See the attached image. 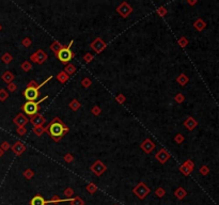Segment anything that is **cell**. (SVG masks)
I'll return each instance as SVG.
<instances>
[{"label": "cell", "mask_w": 219, "mask_h": 205, "mask_svg": "<svg viewBox=\"0 0 219 205\" xmlns=\"http://www.w3.org/2000/svg\"><path fill=\"white\" fill-rule=\"evenodd\" d=\"M46 131L50 134L55 141H59L63 135L69 131V127L63 124V122L59 118H55L46 127Z\"/></svg>", "instance_id": "cell-1"}, {"label": "cell", "mask_w": 219, "mask_h": 205, "mask_svg": "<svg viewBox=\"0 0 219 205\" xmlns=\"http://www.w3.org/2000/svg\"><path fill=\"white\" fill-rule=\"evenodd\" d=\"M72 44H73V41H71L67 46H64L62 49H60L59 51L56 53L57 58H58L62 63L69 62V61H71L72 58H74V53L71 51V46H72Z\"/></svg>", "instance_id": "cell-2"}, {"label": "cell", "mask_w": 219, "mask_h": 205, "mask_svg": "<svg viewBox=\"0 0 219 205\" xmlns=\"http://www.w3.org/2000/svg\"><path fill=\"white\" fill-rule=\"evenodd\" d=\"M133 192L138 197V199L143 200L144 198L150 193V188L147 187V184H144L143 182H140V183L134 188Z\"/></svg>", "instance_id": "cell-3"}, {"label": "cell", "mask_w": 219, "mask_h": 205, "mask_svg": "<svg viewBox=\"0 0 219 205\" xmlns=\"http://www.w3.org/2000/svg\"><path fill=\"white\" fill-rule=\"evenodd\" d=\"M117 12L119 13L123 18H126V17H128L129 14L133 12V8H131L127 2L123 1V2H121V4L117 8Z\"/></svg>", "instance_id": "cell-4"}, {"label": "cell", "mask_w": 219, "mask_h": 205, "mask_svg": "<svg viewBox=\"0 0 219 205\" xmlns=\"http://www.w3.org/2000/svg\"><path fill=\"white\" fill-rule=\"evenodd\" d=\"M22 110L28 115L32 117L39 111V105L35 102H27L25 105L22 106Z\"/></svg>", "instance_id": "cell-5"}, {"label": "cell", "mask_w": 219, "mask_h": 205, "mask_svg": "<svg viewBox=\"0 0 219 205\" xmlns=\"http://www.w3.org/2000/svg\"><path fill=\"white\" fill-rule=\"evenodd\" d=\"M91 46V48L95 51L96 53H102L105 48H106V46H107V44L104 42L100 37H96L95 40L92 42V44L90 45Z\"/></svg>", "instance_id": "cell-6"}, {"label": "cell", "mask_w": 219, "mask_h": 205, "mask_svg": "<svg viewBox=\"0 0 219 205\" xmlns=\"http://www.w3.org/2000/svg\"><path fill=\"white\" fill-rule=\"evenodd\" d=\"M91 171H92L96 176H100V175L106 171V166L104 165L103 161L96 160L93 165L91 166Z\"/></svg>", "instance_id": "cell-7"}, {"label": "cell", "mask_w": 219, "mask_h": 205, "mask_svg": "<svg viewBox=\"0 0 219 205\" xmlns=\"http://www.w3.org/2000/svg\"><path fill=\"white\" fill-rule=\"evenodd\" d=\"M24 95L25 97L28 100V102H34L39 96V90H36V88L33 89V88H27L24 92Z\"/></svg>", "instance_id": "cell-8"}, {"label": "cell", "mask_w": 219, "mask_h": 205, "mask_svg": "<svg viewBox=\"0 0 219 205\" xmlns=\"http://www.w3.org/2000/svg\"><path fill=\"white\" fill-rule=\"evenodd\" d=\"M155 158H156L160 164H166L170 158V154L167 152L165 149H161L155 154Z\"/></svg>", "instance_id": "cell-9"}, {"label": "cell", "mask_w": 219, "mask_h": 205, "mask_svg": "<svg viewBox=\"0 0 219 205\" xmlns=\"http://www.w3.org/2000/svg\"><path fill=\"white\" fill-rule=\"evenodd\" d=\"M30 122L33 124V126H43V124L46 122V119L40 113H35L34 115L30 117Z\"/></svg>", "instance_id": "cell-10"}, {"label": "cell", "mask_w": 219, "mask_h": 205, "mask_svg": "<svg viewBox=\"0 0 219 205\" xmlns=\"http://www.w3.org/2000/svg\"><path fill=\"white\" fill-rule=\"evenodd\" d=\"M155 143L152 141L151 139H145L143 142L141 143V149L143 150L147 154H150L154 149H155Z\"/></svg>", "instance_id": "cell-11"}, {"label": "cell", "mask_w": 219, "mask_h": 205, "mask_svg": "<svg viewBox=\"0 0 219 205\" xmlns=\"http://www.w3.org/2000/svg\"><path fill=\"white\" fill-rule=\"evenodd\" d=\"M29 122L28 118L24 115V113H18L14 119V123H15L18 127H25V125Z\"/></svg>", "instance_id": "cell-12"}, {"label": "cell", "mask_w": 219, "mask_h": 205, "mask_svg": "<svg viewBox=\"0 0 219 205\" xmlns=\"http://www.w3.org/2000/svg\"><path fill=\"white\" fill-rule=\"evenodd\" d=\"M12 151L16 155H18V156L22 155V153L26 151V145L22 142H20V141H17V142H15L12 145Z\"/></svg>", "instance_id": "cell-13"}, {"label": "cell", "mask_w": 219, "mask_h": 205, "mask_svg": "<svg viewBox=\"0 0 219 205\" xmlns=\"http://www.w3.org/2000/svg\"><path fill=\"white\" fill-rule=\"evenodd\" d=\"M197 125H198L197 120H194L192 117H188L186 119V121L184 122V126L187 128L188 131H194V128L197 127Z\"/></svg>", "instance_id": "cell-14"}, {"label": "cell", "mask_w": 219, "mask_h": 205, "mask_svg": "<svg viewBox=\"0 0 219 205\" xmlns=\"http://www.w3.org/2000/svg\"><path fill=\"white\" fill-rule=\"evenodd\" d=\"M30 205H46V200L44 199L43 197L40 194H36L33 197L30 201Z\"/></svg>", "instance_id": "cell-15"}, {"label": "cell", "mask_w": 219, "mask_h": 205, "mask_svg": "<svg viewBox=\"0 0 219 205\" xmlns=\"http://www.w3.org/2000/svg\"><path fill=\"white\" fill-rule=\"evenodd\" d=\"M34 53H35V56H36V59H38L39 64H43V63L47 60V55L44 53L42 49H39L38 51Z\"/></svg>", "instance_id": "cell-16"}, {"label": "cell", "mask_w": 219, "mask_h": 205, "mask_svg": "<svg viewBox=\"0 0 219 205\" xmlns=\"http://www.w3.org/2000/svg\"><path fill=\"white\" fill-rule=\"evenodd\" d=\"M174 196L176 197L178 200H183L185 197L187 196V191H186L183 187H178V189L174 191Z\"/></svg>", "instance_id": "cell-17"}, {"label": "cell", "mask_w": 219, "mask_h": 205, "mask_svg": "<svg viewBox=\"0 0 219 205\" xmlns=\"http://www.w3.org/2000/svg\"><path fill=\"white\" fill-rule=\"evenodd\" d=\"M194 27L197 29L198 31H202V30H203V29L206 27V24H205V22H204L203 19L198 18L197 20L194 22Z\"/></svg>", "instance_id": "cell-18"}, {"label": "cell", "mask_w": 219, "mask_h": 205, "mask_svg": "<svg viewBox=\"0 0 219 205\" xmlns=\"http://www.w3.org/2000/svg\"><path fill=\"white\" fill-rule=\"evenodd\" d=\"M69 75L66 74V73H65L64 71L60 72L59 74L57 75V79H58V80H59L60 82H61V84H65L66 81L69 80Z\"/></svg>", "instance_id": "cell-19"}, {"label": "cell", "mask_w": 219, "mask_h": 205, "mask_svg": "<svg viewBox=\"0 0 219 205\" xmlns=\"http://www.w3.org/2000/svg\"><path fill=\"white\" fill-rule=\"evenodd\" d=\"M2 79H3V81H6V84H11L13 81V79H14V75H13L11 72L6 71V73L2 75Z\"/></svg>", "instance_id": "cell-20"}, {"label": "cell", "mask_w": 219, "mask_h": 205, "mask_svg": "<svg viewBox=\"0 0 219 205\" xmlns=\"http://www.w3.org/2000/svg\"><path fill=\"white\" fill-rule=\"evenodd\" d=\"M176 81H178V84H181V86H186V84L189 81V78H188L185 74H181L178 78H176Z\"/></svg>", "instance_id": "cell-21"}, {"label": "cell", "mask_w": 219, "mask_h": 205, "mask_svg": "<svg viewBox=\"0 0 219 205\" xmlns=\"http://www.w3.org/2000/svg\"><path fill=\"white\" fill-rule=\"evenodd\" d=\"M63 47H64V45H62V44L59 43V42H53V43L50 45V49L53 50L55 53H57L60 49H62Z\"/></svg>", "instance_id": "cell-22"}, {"label": "cell", "mask_w": 219, "mask_h": 205, "mask_svg": "<svg viewBox=\"0 0 219 205\" xmlns=\"http://www.w3.org/2000/svg\"><path fill=\"white\" fill-rule=\"evenodd\" d=\"M71 205H85L84 200L80 198V197H75V198H72V200L69 201Z\"/></svg>", "instance_id": "cell-23"}, {"label": "cell", "mask_w": 219, "mask_h": 205, "mask_svg": "<svg viewBox=\"0 0 219 205\" xmlns=\"http://www.w3.org/2000/svg\"><path fill=\"white\" fill-rule=\"evenodd\" d=\"M86 189H87V191L89 193L93 194L94 192H96V191H97V186L94 183H90V184H88V185H87Z\"/></svg>", "instance_id": "cell-24"}, {"label": "cell", "mask_w": 219, "mask_h": 205, "mask_svg": "<svg viewBox=\"0 0 219 205\" xmlns=\"http://www.w3.org/2000/svg\"><path fill=\"white\" fill-rule=\"evenodd\" d=\"M64 72H65L67 75H73L74 73L76 72V67L74 64H67V65L65 66V68H64Z\"/></svg>", "instance_id": "cell-25"}, {"label": "cell", "mask_w": 219, "mask_h": 205, "mask_svg": "<svg viewBox=\"0 0 219 205\" xmlns=\"http://www.w3.org/2000/svg\"><path fill=\"white\" fill-rule=\"evenodd\" d=\"M69 108L72 109L73 111H77L80 108V102L77 100H73L72 102H69Z\"/></svg>", "instance_id": "cell-26"}, {"label": "cell", "mask_w": 219, "mask_h": 205, "mask_svg": "<svg viewBox=\"0 0 219 205\" xmlns=\"http://www.w3.org/2000/svg\"><path fill=\"white\" fill-rule=\"evenodd\" d=\"M45 131H46V128L43 127V126H34V128H33V133L36 136H42Z\"/></svg>", "instance_id": "cell-27"}, {"label": "cell", "mask_w": 219, "mask_h": 205, "mask_svg": "<svg viewBox=\"0 0 219 205\" xmlns=\"http://www.w3.org/2000/svg\"><path fill=\"white\" fill-rule=\"evenodd\" d=\"M155 194H156V197H158V198H163V197H165V194H166V190L164 189L163 187H158V188L155 190Z\"/></svg>", "instance_id": "cell-28"}, {"label": "cell", "mask_w": 219, "mask_h": 205, "mask_svg": "<svg viewBox=\"0 0 219 205\" xmlns=\"http://www.w3.org/2000/svg\"><path fill=\"white\" fill-rule=\"evenodd\" d=\"M1 59H2V61H3L4 63H6V64H9V63L13 60V58H12V56H11V55H10L9 53H4V55L2 56V58H1Z\"/></svg>", "instance_id": "cell-29"}, {"label": "cell", "mask_w": 219, "mask_h": 205, "mask_svg": "<svg viewBox=\"0 0 219 205\" xmlns=\"http://www.w3.org/2000/svg\"><path fill=\"white\" fill-rule=\"evenodd\" d=\"M180 171H181V172L184 174V175H189V174L192 172L190 169L188 168V167H186L185 165H182L181 167H180Z\"/></svg>", "instance_id": "cell-30"}, {"label": "cell", "mask_w": 219, "mask_h": 205, "mask_svg": "<svg viewBox=\"0 0 219 205\" xmlns=\"http://www.w3.org/2000/svg\"><path fill=\"white\" fill-rule=\"evenodd\" d=\"M33 175H34V172H33L31 169H27V170L24 171V176H25L27 180H30V178H32V177H33Z\"/></svg>", "instance_id": "cell-31"}, {"label": "cell", "mask_w": 219, "mask_h": 205, "mask_svg": "<svg viewBox=\"0 0 219 205\" xmlns=\"http://www.w3.org/2000/svg\"><path fill=\"white\" fill-rule=\"evenodd\" d=\"M22 71H24V72H29L32 68L31 63L28 62V61H25V62L22 64Z\"/></svg>", "instance_id": "cell-32"}, {"label": "cell", "mask_w": 219, "mask_h": 205, "mask_svg": "<svg viewBox=\"0 0 219 205\" xmlns=\"http://www.w3.org/2000/svg\"><path fill=\"white\" fill-rule=\"evenodd\" d=\"M91 84H92V81H91L90 79H89V78H84V79H82V81H81V86H82L84 88H86V89H87V88L90 87Z\"/></svg>", "instance_id": "cell-33"}, {"label": "cell", "mask_w": 219, "mask_h": 205, "mask_svg": "<svg viewBox=\"0 0 219 205\" xmlns=\"http://www.w3.org/2000/svg\"><path fill=\"white\" fill-rule=\"evenodd\" d=\"M178 44H180V46H181V47H183V48H184V47H186V46H187V44H188V40H187V39H186V37H182L181 39L178 40Z\"/></svg>", "instance_id": "cell-34"}, {"label": "cell", "mask_w": 219, "mask_h": 205, "mask_svg": "<svg viewBox=\"0 0 219 205\" xmlns=\"http://www.w3.org/2000/svg\"><path fill=\"white\" fill-rule=\"evenodd\" d=\"M184 100H185V97H184V95H183L182 93H178L176 95H175V97H174V100L176 102H178V104L183 102H184Z\"/></svg>", "instance_id": "cell-35"}, {"label": "cell", "mask_w": 219, "mask_h": 205, "mask_svg": "<svg viewBox=\"0 0 219 205\" xmlns=\"http://www.w3.org/2000/svg\"><path fill=\"white\" fill-rule=\"evenodd\" d=\"M156 13L160 16V17H163V16H165L167 14V9L166 8H164V6H161V8H159V9H157Z\"/></svg>", "instance_id": "cell-36"}, {"label": "cell", "mask_w": 219, "mask_h": 205, "mask_svg": "<svg viewBox=\"0 0 219 205\" xmlns=\"http://www.w3.org/2000/svg\"><path fill=\"white\" fill-rule=\"evenodd\" d=\"M8 96H9V94H8V92H6V90H0V100H6V98H8Z\"/></svg>", "instance_id": "cell-37"}, {"label": "cell", "mask_w": 219, "mask_h": 205, "mask_svg": "<svg viewBox=\"0 0 219 205\" xmlns=\"http://www.w3.org/2000/svg\"><path fill=\"white\" fill-rule=\"evenodd\" d=\"M208 172H210V168H208L207 166H202L200 168V173L202 174V175H207Z\"/></svg>", "instance_id": "cell-38"}, {"label": "cell", "mask_w": 219, "mask_h": 205, "mask_svg": "<svg viewBox=\"0 0 219 205\" xmlns=\"http://www.w3.org/2000/svg\"><path fill=\"white\" fill-rule=\"evenodd\" d=\"M183 165H185L186 167H188V168L190 169L191 171L194 170V164L192 161H191L190 159H188V160H186V161H185L184 164H183Z\"/></svg>", "instance_id": "cell-39"}, {"label": "cell", "mask_w": 219, "mask_h": 205, "mask_svg": "<svg viewBox=\"0 0 219 205\" xmlns=\"http://www.w3.org/2000/svg\"><path fill=\"white\" fill-rule=\"evenodd\" d=\"M100 111H102V110H100V108L98 107V106H94L93 108L91 109V112H92V113H93L94 115H98V114H100Z\"/></svg>", "instance_id": "cell-40"}, {"label": "cell", "mask_w": 219, "mask_h": 205, "mask_svg": "<svg viewBox=\"0 0 219 205\" xmlns=\"http://www.w3.org/2000/svg\"><path fill=\"white\" fill-rule=\"evenodd\" d=\"M63 194H64L65 197H72L73 194H74V191H73L72 188H69H69H66V189L63 191Z\"/></svg>", "instance_id": "cell-41"}, {"label": "cell", "mask_w": 219, "mask_h": 205, "mask_svg": "<svg viewBox=\"0 0 219 205\" xmlns=\"http://www.w3.org/2000/svg\"><path fill=\"white\" fill-rule=\"evenodd\" d=\"M125 100H126V97L124 96L123 94H119V95L116 97V100L119 102V104H123V102H125Z\"/></svg>", "instance_id": "cell-42"}, {"label": "cell", "mask_w": 219, "mask_h": 205, "mask_svg": "<svg viewBox=\"0 0 219 205\" xmlns=\"http://www.w3.org/2000/svg\"><path fill=\"white\" fill-rule=\"evenodd\" d=\"M174 141L176 143H182L183 141H184V137H183V135L181 134H178L176 136L174 137Z\"/></svg>", "instance_id": "cell-43"}, {"label": "cell", "mask_w": 219, "mask_h": 205, "mask_svg": "<svg viewBox=\"0 0 219 205\" xmlns=\"http://www.w3.org/2000/svg\"><path fill=\"white\" fill-rule=\"evenodd\" d=\"M31 43H32V42H31V40H30L29 37H25V39L22 40V44L25 47H29L30 45H31Z\"/></svg>", "instance_id": "cell-44"}, {"label": "cell", "mask_w": 219, "mask_h": 205, "mask_svg": "<svg viewBox=\"0 0 219 205\" xmlns=\"http://www.w3.org/2000/svg\"><path fill=\"white\" fill-rule=\"evenodd\" d=\"M84 60H85V61H86L87 63L90 62L91 60H93V56H92V53H86L85 57H84Z\"/></svg>", "instance_id": "cell-45"}, {"label": "cell", "mask_w": 219, "mask_h": 205, "mask_svg": "<svg viewBox=\"0 0 219 205\" xmlns=\"http://www.w3.org/2000/svg\"><path fill=\"white\" fill-rule=\"evenodd\" d=\"M16 89H17V86H16L15 84H13V82L9 84V86H8V90H9L10 92H14Z\"/></svg>", "instance_id": "cell-46"}, {"label": "cell", "mask_w": 219, "mask_h": 205, "mask_svg": "<svg viewBox=\"0 0 219 205\" xmlns=\"http://www.w3.org/2000/svg\"><path fill=\"white\" fill-rule=\"evenodd\" d=\"M26 133H27V129H26L25 127H18V128H17V134L20 135V136H24V135H26Z\"/></svg>", "instance_id": "cell-47"}, {"label": "cell", "mask_w": 219, "mask_h": 205, "mask_svg": "<svg viewBox=\"0 0 219 205\" xmlns=\"http://www.w3.org/2000/svg\"><path fill=\"white\" fill-rule=\"evenodd\" d=\"M73 159H74V158H73L72 154H66V155L64 156V160H65L66 162H69V164L73 161Z\"/></svg>", "instance_id": "cell-48"}, {"label": "cell", "mask_w": 219, "mask_h": 205, "mask_svg": "<svg viewBox=\"0 0 219 205\" xmlns=\"http://www.w3.org/2000/svg\"><path fill=\"white\" fill-rule=\"evenodd\" d=\"M38 86H39V84H36V81H35V80H31L28 84V88H33V89H35V88L38 87Z\"/></svg>", "instance_id": "cell-49"}, {"label": "cell", "mask_w": 219, "mask_h": 205, "mask_svg": "<svg viewBox=\"0 0 219 205\" xmlns=\"http://www.w3.org/2000/svg\"><path fill=\"white\" fill-rule=\"evenodd\" d=\"M9 149H10V144L8 142H3L2 144H1V150H2V151H8Z\"/></svg>", "instance_id": "cell-50"}, {"label": "cell", "mask_w": 219, "mask_h": 205, "mask_svg": "<svg viewBox=\"0 0 219 205\" xmlns=\"http://www.w3.org/2000/svg\"><path fill=\"white\" fill-rule=\"evenodd\" d=\"M30 60H32V62L38 63V59H36V56H35V53H33V55H31V56H30Z\"/></svg>", "instance_id": "cell-51"}, {"label": "cell", "mask_w": 219, "mask_h": 205, "mask_svg": "<svg viewBox=\"0 0 219 205\" xmlns=\"http://www.w3.org/2000/svg\"><path fill=\"white\" fill-rule=\"evenodd\" d=\"M187 2H188V4H190V6H194V4H196V3H197V1H196V0H194V1H191V0H188Z\"/></svg>", "instance_id": "cell-52"}, {"label": "cell", "mask_w": 219, "mask_h": 205, "mask_svg": "<svg viewBox=\"0 0 219 205\" xmlns=\"http://www.w3.org/2000/svg\"><path fill=\"white\" fill-rule=\"evenodd\" d=\"M2 155H3V151H2L1 149H0V157H1Z\"/></svg>", "instance_id": "cell-53"}, {"label": "cell", "mask_w": 219, "mask_h": 205, "mask_svg": "<svg viewBox=\"0 0 219 205\" xmlns=\"http://www.w3.org/2000/svg\"><path fill=\"white\" fill-rule=\"evenodd\" d=\"M0 30H1V26H0Z\"/></svg>", "instance_id": "cell-54"}]
</instances>
